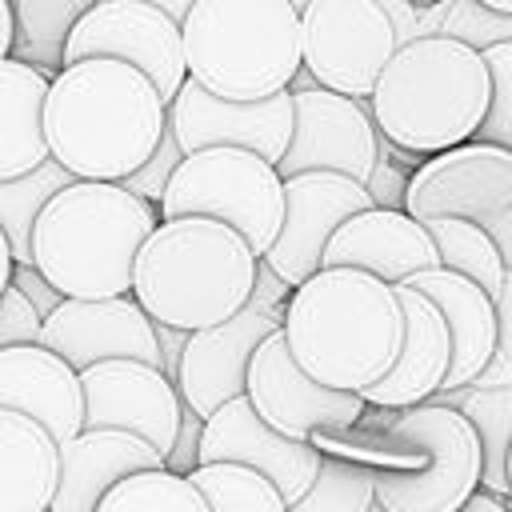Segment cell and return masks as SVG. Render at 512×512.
I'll return each mask as SVG.
<instances>
[{
	"instance_id": "14",
	"label": "cell",
	"mask_w": 512,
	"mask_h": 512,
	"mask_svg": "<svg viewBox=\"0 0 512 512\" xmlns=\"http://www.w3.org/2000/svg\"><path fill=\"white\" fill-rule=\"evenodd\" d=\"M80 388H84V428H124L144 436L156 452L168 456L184 416V400L156 364L132 356L96 360L80 368Z\"/></svg>"
},
{
	"instance_id": "55",
	"label": "cell",
	"mask_w": 512,
	"mask_h": 512,
	"mask_svg": "<svg viewBox=\"0 0 512 512\" xmlns=\"http://www.w3.org/2000/svg\"><path fill=\"white\" fill-rule=\"evenodd\" d=\"M44 512H52V508H44Z\"/></svg>"
},
{
	"instance_id": "7",
	"label": "cell",
	"mask_w": 512,
	"mask_h": 512,
	"mask_svg": "<svg viewBox=\"0 0 512 512\" xmlns=\"http://www.w3.org/2000/svg\"><path fill=\"white\" fill-rule=\"evenodd\" d=\"M160 220L212 216L232 224L256 256H264L284 220V176L272 160L236 144H208L184 152L164 196Z\"/></svg>"
},
{
	"instance_id": "16",
	"label": "cell",
	"mask_w": 512,
	"mask_h": 512,
	"mask_svg": "<svg viewBox=\"0 0 512 512\" xmlns=\"http://www.w3.org/2000/svg\"><path fill=\"white\" fill-rule=\"evenodd\" d=\"M368 184L344 176V172H296L284 176V220L264 252V260L296 288L320 268L324 244L336 232L340 220H348L360 208H372Z\"/></svg>"
},
{
	"instance_id": "46",
	"label": "cell",
	"mask_w": 512,
	"mask_h": 512,
	"mask_svg": "<svg viewBox=\"0 0 512 512\" xmlns=\"http://www.w3.org/2000/svg\"><path fill=\"white\" fill-rule=\"evenodd\" d=\"M16 48V16H12V0H0V56H12Z\"/></svg>"
},
{
	"instance_id": "50",
	"label": "cell",
	"mask_w": 512,
	"mask_h": 512,
	"mask_svg": "<svg viewBox=\"0 0 512 512\" xmlns=\"http://www.w3.org/2000/svg\"><path fill=\"white\" fill-rule=\"evenodd\" d=\"M368 512H388V508H384L380 500H372V504H368Z\"/></svg>"
},
{
	"instance_id": "10",
	"label": "cell",
	"mask_w": 512,
	"mask_h": 512,
	"mask_svg": "<svg viewBox=\"0 0 512 512\" xmlns=\"http://www.w3.org/2000/svg\"><path fill=\"white\" fill-rule=\"evenodd\" d=\"M88 56H116V60L136 64L160 88L164 104L176 96V88L188 76L180 20H172L164 8L148 0L88 4L64 40V64L88 60Z\"/></svg>"
},
{
	"instance_id": "51",
	"label": "cell",
	"mask_w": 512,
	"mask_h": 512,
	"mask_svg": "<svg viewBox=\"0 0 512 512\" xmlns=\"http://www.w3.org/2000/svg\"><path fill=\"white\" fill-rule=\"evenodd\" d=\"M508 488H512V448H508Z\"/></svg>"
},
{
	"instance_id": "41",
	"label": "cell",
	"mask_w": 512,
	"mask_h": 512,
	"mask_svg": "<svg viewBox=\"0 0 512 512\" xmlns=\"http://www.w3.org/2000/svg\"><path fill=\"white\" fill-rule=\"evenodd\" d=\"M404 188H408V176L396 172L392 160H384V152L376 156V168L368 176V192L380 208H404Z\"/></svg>"
},
{
	"instance_id": "17",
	"label": "cell",
	"mask_w": 512,
	"mask_h": 512,
	"mask_svg": "<svg viewBox=\"0 0 512 512\" xmlns=\"http://www.w3.org/2000/svg\"><path fill=\"white\" fill-rule=\"evenodd\" d=\"M40 344L60 352L76 372L112 360V356H132L144 364L160 368V344L152 316L136 304L132 292L124 296H64L48 316Z\"/></svg>"
},
{
	"instance_id": "20",
	"label": "cell",
	"mask_w": 512,
	"mask_h": 512,
	"mask_svg": "<svg viewBox=\"0 0 512 512\" xmlns=\"http://www.w3.org/2000/svg\"><path fill=\"white\" fill-rule=\"evenodd\" d=\"M324 264L364 268L388 284H400L420 268H436L440 252H436V240L424 228V220L408 216L404 208L372 204L336 224V232L328 236L324 256H320V268Z\"/></svg>"
},
{
	"instance_id": "21",
	"label": "cell",
	"mask_w": 512,
	"mask_h": 512,
	"mask_svg": "<svg viewBox=\"0 0 512 512\" xmlns=\"http://www.w3.org/2000/svg\"><path fill=\"white\" fill-rule=\"evenodd\" d=\"M0 408L40 420L60 444L84 428L80 372L48 344H8L0 348Z\"/></svg>"
},
{
	"instance_id": "9",
	"label": "cell",
	"mask_w": 512,
	"mask_h": 512,
	"mask_svg": "<svg viewBox=\"0 0 512 512\" xmlns=\"http://www.w3.org/2000/svg\"><path fill=\"white\" fill-rule=\"evenodd\" d=\"M396 32L380 0H308L300 8V60L316 84L344 96H372Z\"/></svg>"
},
{
	"instance_id": "35",
	"label": "cell",
	"mask_w": 512,
	"mask_h": 512,
	"mask_svg": "<svg viewBox=\"0 0 512 512\" xmlns=\"http://www.w3.org/2000/svg\"><path fill=\"white\" fill-rule=\"evenodd\" d=\"M480 52L488 64L492 96H488V112L476 128V140H492V144H504L512 152V40L480 48Z\"/></svg>"
},
{
	"instance_id": "1",
	"label": "cell",
	"mask_w": 512,
	"mask_h": 512,
	"mask_svg": "<svg viewBox=\"0 0 512 512\" xmlns=\"http://www.w3.org/2000/svg\"><path fill=\"white\" fill-rule=\"evenodd\" d=\"M168 104L128 60L88 56L60 64L48 80V156L80 180H124L160 144Z\"/></svg>"
},
{
	"instance_id": "37",
	"label": "cell",
	"mask_w": 512,
	"mask_h": 512,
	"mask_svg": "<svg viewBox=\"0 0 512 512\" xmlns=\"http://www.w3.org/2000/svg\"><path fill=\"white\" fill-rule=\"evenodd\" d=\"M472 384H480V388L512 384V268L504 272V284L496 292V348Z\"/></svg>"
},
{
	"instance_id": "33",
	"label": "cell",
	"mask_w": 512,
	"mask_h": 512,
	"mask_svg": "<svg viewBox=\"0 0 512 512\" xmlns=\"http://www.w3.org/2000/svg\"><path fill=\"white\" fill-rule=\"evenodd\" d=\"M376 500V468L352 456L320 452L316 480L300 500L288 504V512H368Z\"/></svg>"
},
{
	"instance_id": "49",
	"label": "cell",
	"mask_w": 512,
	"mask_h": 512,
	"mask_svg": "<svg viewBox=\"0 0 512 512\" xmlns=\"http://www.w3.org/2000/svg\"><path fill=\"white\" fill-rule=\"evenodd\" d=\"M480 4H488V8H500V12H512V0H480Z\"/></svg>"
},
{
	"instance_id": "52",
	"label": "cell",
	"mask_w": 512,
	"mask_h": 512,
	"mask_svg": "<svg viewBox=\"0 0 512 512\" xmlns=\"http://www.w3.org/2000/svg\"><path fill=\"white\" fill-rule=\"evenodd\" d=\"M88 4H96V0H76V8H80V12H84V8H88Z\"/></svg>"
},
{
	"instance_id": "27",
	"label": "cell",
	"mask_w": 512,
	"mask_h": 512,
	"mask_svg": "<svg viewBox=\"0 0 512 512\" xmlns=\"http://www.w3.org/2000/svg\"><path fill=\"white\" fill-rule=\"evenodd\" d=\"M428 400L452 404L456 412L468 416V424L480 436V488L496 496H512L508 488V448H512V384L500 388H480V384H460V388H440Z\"/></svg>"
},
{
	"instance_id": "6",
	"label": "cell",
	"mask_w": 512,
	"mask_h": 512,
	"mask_svg": "<svg viewBox=\"0 0 512 512\" xmlns=\"http://www.w3.org/2000/svg\"><path fill=\"white\" fill-rule=\"evenodd\" d=\"M180 36L188 76L228 100L284 92L304 64L292 0H196Z\"/></svg>"
},
{
	"instance_id": "48",
	"label": "cell",
	"mask_w": 512,
	"mask_h": 512,
	"mask_svg": "<svg viewBox=\"0 0 512 512\" xmlns=\"http://www.w3.org/2000/svg\"><path fill=\"white\" fill-rule=\"evenodd\" d=\"M148 4H156V8H164L172 20H184L188 16V8L196 4V0H148Z\"/></svg>"
},
{
	"instance_id": "30",
	"label": "cell",
	"mask_w": 512,
	"mask_h": 512,
	"mask_svg": "<svg viewBox=\"0 0 512 512\" xmlns=\"http://www.w3.org/2000/svg\"><path fill=\"white\" fill-rule=\"evenodd\" d=\"M96 512H212L204 492L192 484V476L172 472V468H140L116 480Z\"/></svg>"
},
{
	"instance_id": "34",
	"label": "cell",
	"mask_w": 512,
	"mask_h": 512,
	"mask_svg": "<svg viewBox=\"0 0 512 512\" xmlns=\"http://www.w3.org/2000/svg\"><path fill=\"white\" fill-rule=\"evenodd\" d=\"M436 32L456 36L472 48H492V44L512 40V12L488 8L480 0H444V16Z\"/></svg>"
},
{
	"instance_id": "3",
	"label": "cell",
	"mask_w": 512,
	"mask_h": 512,
	"mask_svg": "<svg viewBox=\"0 0 512 512\" xmlns=\"http://www.w3.org/2000/svg\"><path fill=\"white\" fill-rule=\"evenodd\" d=\"M488 96L492 80L484 52L456 36L432 32L396 44L372 84L368 112L392 148L432 156L476 136Z\"/></svg>"
},
{
	"instance_id": "53",
	"label": "cell",
	"mask_w": 512,
	"mask_h": 512,
	"mask_svg": "<svg viewBox=\"0 0 512 512\" xmlns=\"http://www.w3.org/2000/svg\"><path fill=\"white\" fill-rule=\"evenodd\" d=\"M292 4H296V8H304V4H308V0H292Z\"/></svg>"
},
{
	"instance_id": "25",
	"label": "cell",
	"mask_w": 512,
	"mask_h": 512,
	"mask_svg": "<svg viewBox=\"0 0 512 512\" xmlns=\"http://www.w3.org/2000/svg\"><path fill=\"white\" fill-rule=\"evenodd\" d=\"M60 480L56 436L16 412L0 408V512H44Z\"/></svg>"
},
{
	"instance_id": "19",
	"label": "cell",
	"mask_w": 512,
	"mask_h": 512,
	"mask_svg": "<svg viewBox=\"0 0 512 512\" xmlns=\"http://www.w3.org/2000/svg\"><path fill=\"white\" fill-rule=\"evenodd\" d=\"M280 324H284V312H268L260 304H244L228 320L188 332V344H184V356H180V372H176L180 400L196 416H208L224 400L240 396L256 344Z\"/></svg>"
},
{
	"instance_id": "5",
	"label": "cell",
	"mask_w": 512,
	"mask_h": 512,
	"mask_svg": "<svg viewBox=\"0 0 512 512\" xmlns=\"http://www.w3.org/2000/svg\"><path fill=\"white\" fill-rule=\"evenodd\" d=\"M256 260L260 256L232 224L212 216H172L140 244L132 296L152 320L196 332L248 304Z\"/></svg>"
},
{
	"instance_id": "54",
	"label": "cell",
	"mask_w": 512,
	"mask_h": 512,
	"mask_svg": "<svg viewBox=\"0 0 512 512\" xmlns=\"http://www.w3.org/2000/svg\"><path fill=\"white\" fill-rule=\"evenodd\" d=\"M412 4H432V0H412Z\"/></svg>"
},
{
	"instance_id": "8",
	"label": "cell",
	"mask_w": 512,
	"mask_h": 512,
	"mask_svg": "<svg viewBox=\"0 0 512 512\" xmlns=\"http://www.w3.org/2000/svg\"><path fill=\"white\" fill-rule=\"evenodd\" d=\"M384 428L420 444L416 468H376V500L388 512H456L480 488V436L452 404L396 408Z\"/></svg>"
},
{
	"instance_id": "39",
	"label": "cell",
	"mask_w": 512,
	"mask_h": 512,
	"mask_svg": "<svg viewBox=\"0 0 512 512\" xmlns=\"http://www.w3.org/2000/svg\"><path fill=\"white\" fill-rule=\"evenodd\" d=\"M200 432H204V416H196L188 404H184V416H180V428H176V440L164 456V468L172 472H192L196 468V448H200Z\"/></svg>"
},
{
	"instance_id": "44",
	"label": "cell",
	"mask_w": 512,
	"mask_h": 512,
	"mask_svg": "<svg viewBox=\"0 0 512 512\" xmlns=\"http://www.w3.org/2000/svg\"><path fill=\"white\" fill-rule=\"evenodd\" d=\"M484 228L492 232V240H496V248H500V256H504V268H512V204H508L500 216H492Z\"/></svg>"
},
{
	"instance_id": "22",
	"label": "cell",
	"mask_w": 512,
	"mask_h": 512,
	"mask_svg": "<svg viewBox=\"0 0 512 512\" xmlns=\"http://www.w3.org/2000/svg\"><path fill=\"white\" fill-rule=\"evenodd\" d=\"M396 292L404 308V344L396 364L360 392L368 408H408L428 400L432 392H440L452 360V336L444 312L412 284H396Z\"/></svg>"
},
{
	"instance_id": "32",
	"label": "cell",
	"mask_w": 512,
	"mask_h": 512,
	"mask_svg": "<svg viewBox=\"0 0 512 512\" xmlns=\"http://www.w3.org/2000/svg\"><path fill=\"white\" fill-rule=\"evenodd\" d=\"M12 16L20 40L12 56L56 76V68L64 64V40L80 16L76 0H12Z\"/></svg>"
},
{
	"instance_id": "12",
	"label": "cell",
	"mask_w": 512,
	"mask_h": 512,
	"mask_svg": "<svg viewBox=\"0 0 512 512\" xmlns=\"http://www.w3.org/2000/svg\"><path fill=\"white\" fill-rule=\"evenodd\" d=\"M512 204V152L492 140H464L424 156L408 172L404 212L416 220L460 216L488 224Z\"/></svg>"
},
{
	"instance_id": "15",
	"label": "cell",
	"mask_w": 512,
	"mask_h": 512,
	"mask_svg": "<svg viewBox=\"0 0 512 512\" xmlns=\"http://www.w3.org/2000/svg\"><path fill=\"white\" fill-rule=\"evenodd\" d=\"M168 124L184 152L208 144H236L276 164L292 136V92L284 88L260 100H228L184 76V84L168 100Z\"/></svg>"
},
{
	"instance_id": "31",
	"label": "cell",
	"mask_w": 512,
	"mask_h": 512,
	"mask_svg": "<svg viewBox=\"0 0 512 512\" xmlns=\"http://www.w3.org/2000/svg\"><path fill=\"white\" fill-rule=\"evenodd\" d=\"M188 476L204 492L212 512H288L284 492L252 464L212 460V464H196Z\"/></svg>"
},
{
	"instance_id": "45",
	"label": "cell",
	"mask_w": 512,
	"mask_h": 512,
	"mask_svg": "<svg viewBox=\"0 0 512 512\" xmlns=\"http://www.w3.org/2000/svg\"><path fill=\"white\" fill-rule=\"evenodd\" d=\"M456 512H512V496H496L488 488H476Z\"/></svg>"
},
{
	"instance_id": "38",
	"label": "cell",
	"mask_w": 512,
	"mask_h": 512,
	"mask_svg": "<svg viewBox=\"0 0 512 512\" xmlns=\"http://www.w3.org/2000/svg\"><path fill=\"white\" fill-rule=\"evenodd\" d=\"M40 332H44V316L32 308V300L8 284L0 292V348L8 344H40Z\"/></svg>"
},
{
	"instance_id": "13",
	"label": "cell",
	"mask_w": 512,
	"mask_h": 512,
	"mask_svg": "<svg viewBox=\"0 0 512 512\" xmlns=\"http://www.w3.org/2000/svg\"><path fill=\"white\" fill-rule=\"evenodd\" d=\"M244 396L272 428L296 440H312V432L320 428H352L368 412L360 392H344L312 380L288 352L284 328H272L256 344L248 360Z\"/></svg>"
},
{
	"instance_id": "4",
	"label": "cell",
	"mask_w": 512,
	"mask_h": 512,
	"mask_svg": "<svg viewBox=\"0 0 512 512\" xmlns=\"http://www.w3.org/2000/svg\"><path fill=\"white\" fill-rule=\"evenodd\" d=\"M160 208L120 180L64 184L32 224V264L64 296H124Z\"/></svg>"
},
{
	"instance_id": "43",
	"label": "cell",
	"mask_w": 512,
	"mask_h": 512,
	"mask_svg": "<svg viewBox=\"0 0 512 512\" xmlns=\"http://www.w3.org/2000/svg\"><path fill=\"white\" fill-rule=\"evenodd\" d=\"M152 328H156V344H160V372L176 384L180 356H184V344H188V328H172L164 320H152Z\"/></svg>"
},
{
	"instance_id": "42",
	"label": "cell",
	"mask_w": 512,
	"mask_h": 512,
	"mask_svg": "<svg viewBox=\"0 0 512 512\" xmlns=\"http://www.w3.org/2000/svg\"><path fill=\"white\" fill-rule=\"evenodd\" d=\"M288 296H292V284L260 256V260H256V284H252L248 304H260V308H268V312H284Z\"/></svg>"
},
{
	"instance_id": "26",
	"label": "cell",
	"mask_w": 512,
	"mask_h": 512,
	"mask_svg": "<svg viewBox=\"0 0 512 512\" xmlns=\"http://www.w3.org/2000/svg\"><path fill=\"white\" fill-rule=\"evenodd\" d=\"M48 80L52 72L20 56H0V180L20 176L40 160H48V136H44Z\"/></svg>"
},
{
	"instance_id": "2",
	"label": "cell",
	"mask_w": 512,
	"mask_h": 512,
	"mask_svg": "<svg viewBox=\"0 0 512 512\" xmlns=\"http://www.w3.org/2000/svg\"><path fill=\"white\" fill-rule=\"evenodd\" d=\"M280 328L312 380L364 392L400 356L404 308L396 284L364 268L324 264L292 288Z\"/></svg>"
},
{
	"instance_id": "36",
	"label": "cell",
	"mask_w": 512,
	"mask_h": 512,
	"mask_svg": "<svg viewBox=\"0 0 512 512\" xmlns=\"http://www.w3.org/2000/svg\"><path fill=\"white\" fill-rule=\"evenodd\" d=\"M184 160V148H180V140H176V132H172V124H164V132H160V144L148 152V160L136 168V172H128L120 184L128 188V192H136V196H144V200H152V204H160V196H164V188H168V180H172V172H176V164Z\"/></svg>"
},
{
	"instance_id": "29",
	"label": "cell",
	"mask_w": 512,
	"mask_h": 512,
	"mask_svg": "<svg viewBox=\"0 0 512 512\" xmlns=\"http://www.w3.org/2000/svg\"><path fill=\"white\" fill-rule=\"evenodd\" d=\"M424 228L432 232L436 240V252H440V264L452 268V272H464L468 280H476L492 300L504 284V256L492 240V232L476 220H460V216H432L424 220Z\"/></svg>"
},
{
	"instance_id": "47",
	"label": "cell",
	"mask_w": 512,
	"mask_h": 512,
	"mask_svg": "<svg viewBox=\"0 0 512 512\" xmlns=\"http://www.w3.org/2000/svg\"><path fill=\"white\" fill-rule=\"evenodd\" d=\"M12 248H8V236H4V228H0V292L8 288V280H12Z\"/></svg>"
},
{
	"instance_id": "11",
	"label": "cell",
	"mask_w": 512,
	"mask_h": 512,
	"mask_svg": "<svg viewBox=\"0 0 512 512\" xmlns=\"http://www.w3.org/2000/svg\"><path fill=\"white\" fill-rule=\"evenodd\" d=\"M292 92V136L276 160L280 176L296 172H344L368 184L380 156V128L368 100L332 92L324 84L288 88Z\"/></svg>"
},
{
	"instance_id": "40",
	"label": "cell",
	"mask_w": 512,
	"mask_h": 512,
	"mask_svg": "<svg viewBox=\"0 0 512 512\" xmlns=\"http://www.w3.org/2000/svg\"><path fill=\"white\" fill-rule=\"evenodd\" d=\"M8 284H16V288L32 300V308H36L40 316H48V312L64 300V292H60L36 264H12V280H8Z\"/></svg>"
},
{
	"instance_id": "23",
	"label": "cell",
	"mask_w": 512,
	"mask_h": 512,
	"mask_svg": "<svg viewBox=\"0 0 512 512\" xmlns=\"http://www.w3.org/2000/svg\"><path fill=\"white\" fill-rule=\"evenodd\" d=\"M164 452H156L144 436L124 428H80L60 440V480L52 492V512H96L100 496L140 468H160Z\"/></svg>"
},
{
	"instance_id": "28",
	"label": "cell",
	"mask_w": 512,
	"mask_h": 512,
	"mask_svg": "<svg viewBox=\"0 0 512 512\" xmlns=\"http://www.w3.org/2000/svg\"><path fill=\"white\" fill-rule=\"evenodd\" d=\"M76 176L60 164V160H40L36 168L0 180V228L8 236L12 260L16 264H32V224L40 216V208Z\"/></svg>"
},
{
	"instance_id": "24",
	"label": "cell",
	"mask_w": 512,
	"mask_h": 512,
	"mask_svg": "<svg viewBox=\"0 0 512 512\" xmlns=\"http://www.w3.org/2000/svg\"><path fill=\"white\" fill-rule=\"evenodd\" d=\"M400 284L420 288L448 320L452 360H448V376H444L440 388L472 384L480 376V368L488 364L492 348H496V300L476 280H468L464 272H452L444 264L420 268Z\"/></svg>"
},
{
	"instance_id": "18",
	"label": "cell",
	"mask_w": 512,
	"mask_h": 512,
	"mask_svg": "<svg viewBox=\"0 0 512 512\" xmlns=\"http://www.w3.org/2000/svg\"><path fill=\"white\" fill-rule=\"evenodd\" d=\"M212 460H240V464L260 468L292 504L316 480L320 448L312 440H296V436H284L280 428H272L240 392L204 416L196 464H212Z\"/></svg>"
}]
</instances>
